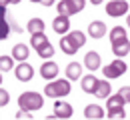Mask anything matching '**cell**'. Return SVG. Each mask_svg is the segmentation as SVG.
<instances>
[{"label": "cell", "mask_w": 130, "mask_h": 120, "mask_svg": "<svg viewBox=\"0 0 130 120\" xmlns=\"http://www.w3.org/2000/svg\"><path fill=\"white\" fill-rule=\"evenodd\" d=\"M60 48H62L64 54H70V56H72V54H76V52L80 50V48L72 42V38H70L68 34H64V38H60Z\"/></svg>", "instance_id": "obj_13"}, {"label": "cell", "mask_w": 130, "mask_h": 120, "mask_svg": "<svg viewBox=\"0 0 130 120\" xmlns=\"http://www.w3.org/2000/svg\"><path fill=\"white\" fill-rule=\"evenodd\" d=\"M126 12H128V2L126 0H110L106 4V14L112 18H118Z\"/></svg>", "instance_id": "obj_4"}, {"label": "cell", "mask_w": 130, "mask_h": 120, "mask_svg": "<svg viewBox=\"0 0 130 120\" xmlns=\"http://www.w3.org/2000/svg\"><path fill=\"white\" fill-rule=\"evenodd\" d=\"M84 116L86 118H104V108L98 104H88L84 108Z\"/></svg>", "instance_id": "obj_16"}, {"label": "cell", "mask_w": 130, "mask_h": 120, "mask_svg": "<svg viewBox=\"0 0 130 120\" xmlns=\"http://www.w3.org/2000/svg\"><path fill=\"white\" fill-rule=\"evenodd\" d=\"M126 22H128V28H130V14H128V18H126Z\"/></svg>", "instance_id": "obj_35"}, {"label": "cell", "mask_w": 130, "mask_h": 120, "mask_svg": "<svg viewBox=\"0 0 130 120\" xmlns=\"http://www.w3.org/2000/svg\"><path fill=\"white\" fill-rule=\"evenodd\" d=\"M30 2H34V4H42V0H30Z\"/></svg>", "instance_id": "obj_33"}, {"label": "cell", "mask_w": 130, "mask_h": 120, "mask_svg": "<svg viewBox=\"0 0 130 120\" xmlns=\"http://www.w3.org/2000/svg\"><path fill=\"white\" fill-rule=\"evenodd\" d=\"M14 74H16V78L20 82H28V80H32V76H34V68L24 60V62H20L14 68Z\"/></svg>", "instance_id": "obj_6"}, {"label": "cell", "mask_w": 130, "mask_h": 120, "mask_svg": "<svg viewBox=\"0 0 130 120\" xmlns=\"http://www.w3.org/2000/svg\"><path fill=\"white\" fill-rule=\"evenodd\" d=\"M128 70V66H126V62L122 60V58H116L114 62H110V64H106L104 66V76L108 78V80H112V78H120L124 72Z\"/></svg>", "instance_id": "obj_3"}, {"label": "cell", "mask_w": 130, "mask_h": 120, "mask_svg": "<svg viewBox=\"0 0 130 120\" xmlns=\"http://www.w3.org/2000/svg\"><path fill=\"white\" fill-rule=\"evenodd\" d=\"M124 36H126V28H122V26H114L112 30H110V40L124 38Z\"/></svg>", "instance_id": "obj_26"}, {"label": "cell", "mask_w": 130, "mask_h": 120, "mask_svg": "<svg viewBox=\"0 0 130 120\" xmlns=\"http://www.w3.org/2000/svg\"><path fill=\"white\" fill-rule=\"evenodd\" d=\"M66 76H68V80H78L82 76V64L80 62H70L66 66Z\"/></svg>", "instance_id": "obj_15"}, {"label": "cell", "mask_w": 130, "mask_h": 120, "mask_svg": "<svg viewBox=\"0 0 130 120\" xmlns=\"http://www.w3.org/2000/svg\"><path fill=\"white\" fill-rule=\"evenodd\" d=\"M104 34H106V24H104V22L94 20V22L88 24V36H90V38L98 40V38H104Z\"/></svg>", "instance_id": "obj_10"}, {"label": "cell", "mask_w": 130, "mask_h": 120, "mask_svg": "<svg viewBox=\"0 0 130 120\" xmlns=\"http://www.w3.org/2000/svg\"><path fill=\"white\" fill-rule=\"evenodd\" d=\"M16 118H32V116H30V110H24V108H20V110H18V114H16Z\"/></svg>", "instance_id": "obj_29"}, {"label": "cell", "mask_w": 130, "mask_h": 120, "mask_svg": "<svg viewBox=\"0 0 130 120\" xmlns=\"http://www.w3.org/2000/svg\"><path fill=\"white\" fill-rule=\"evenodd\" d=\"M14 68V56H8V54H4V56H0V70L2 72H8V70Z\"/></svg>", "instance_id": "obj_22"}, {"label": "cell", "mask_w": 130, "mask_h": 120, "mask_svg": "<svg viewBox=\"0 0 130 120\" xmlns=\"http://www.w3.org/2000/svg\"><path fill=\"white\" fill-rule=\"evenodd\" d=\"M120 94H122V98H124L126 102H130V86H122V88H120Z\"/></svg>", "instance_id": "obj_28"}, {"label": "cell", "mask_w": 130, "mask_h": 120, "mask_svg": "<svg viewBox=\"0 0 130 120\" xmlns=\"http://www.w3.org/2000/svg\"><path fill=\"white\" fill-rule=\"evenodd\" d=\"M100 64H102V60H100V54H98L96 50H88L86 54H84V66L90 70V72L98 70Z\"/></svg>", "instance_id": "obj_8"}, {"label": "cell", "mask_w": 130, "mask_h": 120, "mask_svg": "<svg viewBox=\"0 0 130 120\" xmlns=\"http://www.w3.org/2000/svg\"><path fill=\"white\" fill-rule=\"evenodd\" d=\"M6 6H0V40H4L10 34V24L6 22Z\"/></svg>", "instance_id": "obj_18"}, {"label": "cell", "mask_w": 130, "mask_h": 120, "mask_svg": "<svg viewBox=\"0 0 130 120\" xmlns=\"http://www.w3.org/2000/svg\"><path fill=\"white\" fill-rule=\"evenodd\" d=\"M30 44H32L34 50L38 52L42 46H46V44H48V36L44 34V32H36V34H32V38H30Z\"/></svg>", "instance_id": "obj_17"}, {"label": "cell", "mask_w": 130, "mask_h": 120, "mask_svg": "<svg viewBox=\"0 0 130 120\" xmlns=\"http://www.w3.org/2000/svg\"><path fill=\"white\" fill-rule=\"evenodd\" d=\"M104 0H90V4H94V6H98V4H102Z\"/></svg>", "instance_id": "obj_31"}, {"label": "cell", "mask_w": 130, "mask_h": 120, "mask_svg": "<svg viewBox=\"0 0 130 120\" xmlns=\"http://www.w3.org/2000/svg\"><path fill=\"white\" fill-rule=\"evenodd\" d=\"M82 90L86 92V94H94L96 92V86H98V78L94 74H88V76H84L82 78Z\"/></svg>", "instance_id": "obj_12"}, {"label": "cell", "mask_w": 130, "mask_h": 120, "mask_svg": "<svg viewBox=\"0 0 130 120\" xmlns=\"http://www.w3.org/2000/svg\"><path fill=\"white\" fill-rule=\"evenodd\" d=\"M0 84H2V70H0Z\"/></svg>", "instance_id": "obj_36"}, {"label": "cell", "mask_w": 130, "mask_h": 120, "mask_svg": "<svg viewBox=\"0 0 130 120\" xmlns=\"http://www.w3.org/2000/svg\"><path fill=\"white\" fill-rule=\"evenodd\" d=\"M18 2H20V0H10V4H18Z\"/></svg>", "instance_id": "obj_34"}, {"label": "cell", "mask_w": 130, "mask_h": 120, "mask_svg": "<svg viewBox=\"0 0 130 120\" xmlns=\"http://www.w3.org/2000/svg\"><path fill=\"white\" fill-rule=\"evenodd\" d=\"M52 54H54V46H52L50 42L38 50V56H40V58H46V60H48V58H52Z\"/></svg>", "instance_id": "obj_25"}, {"label": "cell", "mask_w": 130, "mask_h": 120, "mask_svg": "<svg viewBox=\"0 0 130 120\" xmlns=\"http://www.w3.org/2000/svg\"><path fill=\"white\" fill-rule=\"evenodd\" d=\"M108 118H126V110H124V106L108 108Z\"/></svg>", "instance_id": "obj_24"}, {"label": "cell", "mask_w": 130, "mask_h": 120, "mask_svg": "<svg viewBox=\"0 0 130 120\" xmlns=\"http://www.w3.org/2000/svg\"><path fill=\"white\" fill-rule=\"evenodd\" d=\"M52 4H54V0H42L40 6H46V8H48V6H52Z\"/></svg>", "instance_id": "obj_30"}, {"label": "cell", "mask_w": 130, "mask_h": 120, "mask_svg": "<svg viewBox=\"0 0 130 120\" xmlns=\"http://www.w3.org/2000/svg\"><path fill=\"white\" fill-rule=\"evenodd\" d=\"M40 76L46 78V80H54L58 76V64L52 62V60H46L42 66H40Z\"/></svg>", "instance_id": "obj_9"}, {"label": "cell", "mask_w": 130, "mask_h": 120, "mask_svg": "<svg viewBox=\"0 0 130 120\" xmlns=\"http://www.w3.org/2000/svg\"><path fill=\"white\" fill-rule=\"evenodd\" d=\"M110 90H112V86H110L108 80H98L94 96H98V98H108V96H110Z\"/></svg>", "instance_id": "obj_19"}, {"label": "cell", "mask_w": 130, "mask_h": 120, "mask_svg": "<svg viewBox=\"0 0 130 120\" xmlns=\"http://www.w3.org/2000/svg\"><path fill=\"white\" fill-rule=\"evenodd\" d=\"M10 4V0H0V6H8Z\"/></svg>", "instance_id": "obj_32"}, {"label": "cell", "mask_w": 130, "mask_h": 120, "mask_svg": "<svg viewBox=\"0 0 130 120\" xmlns=\"http://www.w3.org/2000/svg\"><path fill=\"white\" fill-rule=\"evenodd\" d=\"M18 104H20V108L34 112V110H40L44 106V96L38 92H22L18 96Z\"/></svg>", "instance_id": "obj_2"}, {"label": "cell", "mask_w": 130, "mask_h": 120, "mask_svg": "<svg viewBox=\"0 0 130 120\" xmlns=\"http://www.w3.org/2000/svg\"><path fill=\"white\" fill-rule=\"evenodd\" d=\"M72 104L68 102H54V114H56V118H70L72 116Z\"/></svg>", "instance_id": "obj_11"}, {"label": "cell", "mask_w": 130, "mask_h": 120, "mask_svg": "<svg viewBox=\"0 0 130 120\" xmlns=\"http://www.w3.org/2000/svg\"><path fill=\"white\" fill-rule=\"evenodd\" d=\"M126 100L122 98V94H114V96H108V102H106V108H114V106H124Z\"/></svg>", "instance_id": "obj_23"}, {"label": "cell", "mask_w": 130, "mask_h": 120, "mask_svg": "<svg viewBox=\"0 0 130 120\" xmlns=\"http://www.w3.org/2000/svg\"><path fill=\"white\" fill-rule=\"evenodd\" d=\"M26 30L30 34H36V32H44V20L42 18H30L28 24H26Z\"/></svg>", "instance_id": "obj_20"}, {"label": "cell", "mask_w": 130, "mask_h": 120, "mask_svg": "<svg viewBox=\"0 0 130 120\" xmlns=\"http://www.w3.org/2000/svg\"><path fill=\"white\" fill-rule=\"evenodd\" d=\"M12 56H14V60L24 62V60L30 56V48H28L26 44H14V48H12Z\"/></svg>", "instance_id": "obj_14"}, {"label": "cell", "mask_w": 130, "mask_h": 120, "mask_svg": "<svg viewBox=\"0 0 130 120\" xmlns=\"http://www.w3.org/2000/svg\"><path fill=\"white\" fill-rule=\"evenodd\" d=\"M68 94H70V80L54 78L44 86V96H50V98H64Z\"/></svg>", "instance_id": "obj_1"}, {"label": "cell", "mask_w": 130, "mask_h": 120, "mask_svg": "<svg viewBox=\"0 0 130 120\" xmlns=\"http://www.w3.org/2000/svg\"><path fill=\"white\" fill-rule=\"evenodd\" d=\"M66 4H68V14L72 16V14H78L84 10L86 0H66Z\"/></svg>", "instance_id": "obj_21"}, {"label": "cell", "mask_w": 130, "mask_h": 120, "mask_svg": "<svg viewBox=\"0 0 130 120\" xmlns=\"http://www.w3.org/2000/svg\"><path fill=\"white\" fill-rule=\"evenodd\" d=\"M52 28H54V32L56 34H68L70 32V16H64V14H58V16L54 18V22H52Z\"/></svg>", "instance_id": "obj_7"}, {"label": "cell", "mask_w": 130, "mask_h": 120, "mask_svg": "<svg viewBox=\"0 0 130 120\" xmlns=\"http://www.w3.org/2000/svg\"><path fill=\"white\" fill-rule=\"evenodd\" d=\"M8 102H10V94H8V90L0 88V106H6Z\"/></svg>", "instance_id": "obj_27"}, {"label": "cell", "mask_w": 130, "mask_h": 120, "mask_svg": "<svg viewBox=\"0 0 130 120\" xmlns=\"http://www.w3.org/2000/svg\"><path fill=\"white\" fill-rule=\"evenodd\" d=\"M128 52H130V40H128V36L112 40V54L116 56V58H124Z\"/></svg>", "instance_id": "obj_5"}]
</instances>
